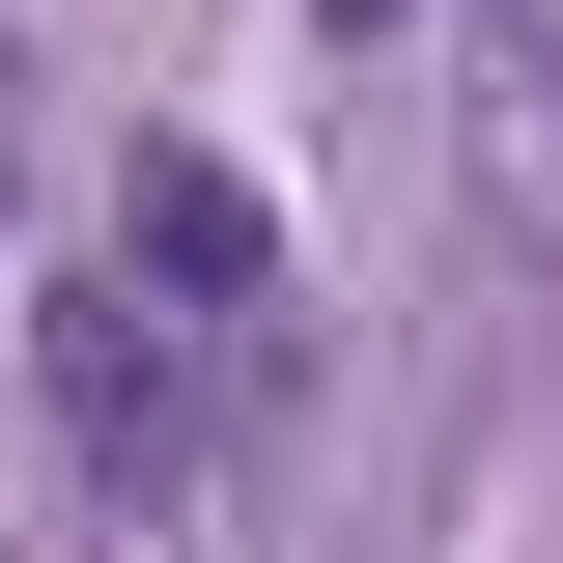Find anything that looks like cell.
<instances>
[{"label": "cell", "instance_id": "cell-3", "mask_svg": "<svg viewBox=\"0 0 563 563\" xmlns=\"http://www.w3.org/2000/svg\"><path fill=\"white\" fill-rule=\"evenodd\" d=\"M451 169H479V254L563 282V0H451Z\"/></svg>", "mask_w": 563, "mask_h": 563}, {"label": "cell", "instance_id": "cell-4", "mask_svg": "<svg viewBox=\"0 0 563 563\" xmlns=\"http://www.w3.org/2000/svg\"><path fill=\"white\" fill-rule=\"evenodd\" d=\"M339 29H395V0H339Z\"/></svg>", "mask_w": 563, "mask_h": 563}, {"label": "cell", "instance_id": "cell-2", "mask_svg": "<svg viewBox=\"0 0 563 563\" xmlns=\"http://www.w3.org/2000/svg\"><path fill=\"white\" fill-rule=\"evenodd\" d=\"M113 282H169L254 395H282V339H310V282H282V225H254V169H225V141H141V169H113Z\"/></svg>", "mask_w": 563, "mask_h": 563}, {"label": "cell", "instance_id": "cell-1", "mask_svg": "<svg viewBox=\"0 0 563 563\" xmlns=\"http://www.w3.org/2000/svg\"><path fill=\"white\" fill-rule=\"evenodd\" d=\"M225 395H254V366H225L169 282H57V422H85V479H141V507H169Z\"/></svg>", "mask_w": 563, "mask_h": 563}]
</instances>
